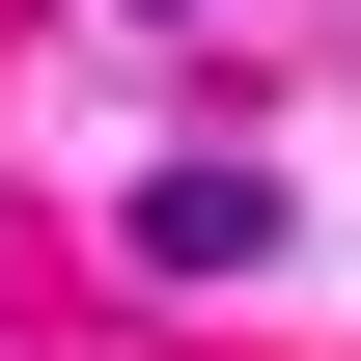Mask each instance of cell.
<instances>
[{
	"label": "cell",
	"mask_w": 361,
	"mask_h": 361,
	"mask_svg": "<svg viewBox=\"0 0 361 361\" xmlns=\"http://www.w3.org/2000/svg\"><path fill=\"white\" fill-rule=\"evenodd\" d=\"M167 28H195V0H167Z\"/></svg>",
	"instance_id": "7a4b0ae2"
},
{
	"label": "cell",
	"mask_w": 361,
	"mask_h": 361,
	"mask_svg": "<svg viewBox=\"0 0 361 361\" xmlns=\"http://www.w3.org/2000/svg\"><path fill=\"white\" fill-rule=\"evenodd\" d=\"M111 250H167V278H250V250H278V195H250V167H139V195H111Z\"/></svg>",
	"instance_id": "6da1fadb"
}]
</instances>
